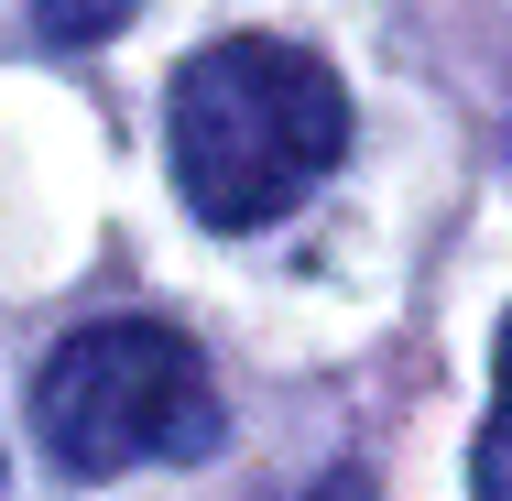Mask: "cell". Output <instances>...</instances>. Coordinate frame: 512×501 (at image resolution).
I'll use <instances>...</instances> for the list:
<instances>
[{"instance_id": "obj_1", "label": "cell", "mask_w": 512, "mask_h": 501, "mask_svg": "<svg viewBox=\"0 0 512 501\" xmlns=\"http://www.w3.org/2000/svg\"><path fill=\"white\" fill-rule=\"evenodd\" d=\"M164 153L207 229H273L284 207H306L338 175L349 88L327 77V55L284 44V33H229L175 66Z\"/></svg>"}, {"instance_id": "obj_2", "label": "cell", "mask_w": 512, "mask_h": 501, "mask_svg": "<svg viewBox=\"0 0 512 501\" xmlns=\"http://www.w3.org/2000/svg\"><path fill=\"white\" fill-rule=\"evenodd\" d=\"M33 436L66 480H131V469H186L218 447V382L186 327L109 316L77 327L44 382H33Z\"/></svg>"}, {"instance_id": "obj_3", "label": "cell", "mask_w": 512, "mask_h": 501, "mask_svg": "<svg viewBox=\"0 0 512 501\" xmlns=\"http://www.w3.org/2000/svg\"><path fill=\"white\" fill-rule=\"evenodd\" d=\"M469 480H480V501H512V316H502V382H491V414H480Z\"/></svg>"}, {"instance_id": "obj_4", "label": "cell", "mask_w": 512, "mask_h": 501, "mask_svg": "<svg viewBox=\"0 0 512 501\" xmlns=\"http://www.w3.org/2000/svg\"><path fill=\"white\" fill-rule=\"evenodd\" d=\"M131 22V0H33V33L44 44H109Z\"/></svg>"}, {"instance_id": "obj_5", "label": "cell", "mask_w": 512, "mask_h": 501, "mask_svg": "<svg viewBox=\"0 0 512 501\" xmlns=\"http://www.w3.org/2000/svg\"><path fill=\"white\" fill-rule=\"evenodd\" d=\"M306 501H360V480H316V491Z\"/></svg>"}]
</instances>
